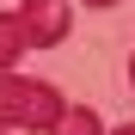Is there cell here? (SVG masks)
<instances>
[{
    "instance_id": "obj_1",
    "label": "cell",
    "mask_w": 135,
    "mask_h": 135,
    "mask_svg": "<svg viewBox=\"0 0 135 135\" xmlns=\"http://www.w3.org/2000/svg\"><path fill=\"white\" fill-rule=\"evenodd\" d=\"M61 117V92L49 80H25L12 68H0V129H49Z\"/></svg>"
},
{
    "instance_id": "obj_2",
    "label": "cell",
    "mask_w": 135,
    "mask_h": 135,
    "mask_svg": "<svg viewBox=\"0 0 135 135\" xmlns=\"http://www.w3.org/2000/svg\"><path fill=\"white\" fill-rule=\"evenodd\" d=\"M68 18H74L68 0H25V6L12 12V25H18V37H25V49H49V43L68 37Z\"/></svg>"
},
{
    "instance_id": "obj_3",
    "label": "cell",
    "mask_w": 135,
    "mask_h": 135,
    "mask_svg": "<svg viewBox=\"0 0 135 135\" xmlns=\"http://www.w3.org/2000/svg\"><path fill=\"white\" fill-rule=\"evenodd\" d=\"M43 135H104V123H98L92 104H61V117L43 129Z\"/></svg>"
},
{
    "instance_id": "obj_4",
    "label": "cell",
    "mask_w": 135,
    "mask_h": 135,
    "mask_svg": "<svg viewBox=\"0 0 135 135\" xmlns=\"http://www.w3.org/2000/svg\"><path fill=\"white\" fill-rule=\"evenodd\" d=\"M18 55H31V49H25V37H18V25H12V12H0V68H12Z\"/></svg>"
},
{
    "instance_id": "obj_5",
    "label": "cell",
    "mask_w": 135,
    "mask_h": 135,
    "mask_svg": "<svg viewBox=\"0 0 135 135\" xmlns=\"http://www.w3.org/2000/svg\"><path fill=\"white\" fill-rule=\"evenodd\" d=\"M80 6H92V12H104V6H117V0H80Z\"/></svg>"
},
{
    "instance_id": "obj_6",
    "label": "cell",
    "mask_w": 135,
    "mask_h": 135,
    "mask_svg": "<svg viewBox=\"0 0 135 135\" xmlns=\"http://www.w3.org/2000/svg\"><path fill=\"white\" fill-rule=\"evenodd\" d=\"M110 135H135V123H123V129H110Z\"/></svg>"
},
{
    "instance_id": "obj_7",
    "label": "cell",
    "mask_w": 135,
    "mask_h": 135,
    "mask_svg": "<svg viewBox=\"0 0 135 135\" xmlns=\"http://www.w3.org/2000/svg\"><path fill=\"white\" fill-rule=\"evenodd\" d=\"M129 80H135V55H129Z\"/></svg>"
},
{
    "instance_id": "obj_8",
    "label": "cell",
    "mask_w": 135,
    "mask_h": 135,
    "mask_svg": "<svg viewBox=\"0 0 135 135\" xmlns=\"http://www.w3.org/2000/svg\"><path fill=\"white\" fill-rule=\"evenodd\" d=\"M0 135H6V129H0Z\"/></svg>"
}]
</instances>
